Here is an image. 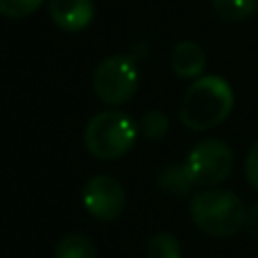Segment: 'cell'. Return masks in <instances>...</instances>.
<instances>
[{
    "label": "cell",
    "instance_id": "obj_1",
    "mask_svg": "<svg viewBox=\"0 0 258 258\" xmlns=\"http://www.w3.org/2000/svg\"><path fill=\"white\" fill-rule=\"evenodd\" d=\"M233 109V89L220 75H202L190 84L179 107V118L190 132L222 125Z\"/></svg>",
    "mask_w": 258,
    "mask_h": 258
},
{
    "label": "cell",
    "instance_id": "obj_2",
    "mask_svg": "<svg viewBox=\"0 0 258 258\" xmlns=\"http://www.w3.org/2000/svg\"><path fill=\"white\" fill-rule=\"evenodd\" d=\"M190 218L192 224L206 236L229 238L245 229L247 206L236 192L209 188L190 202Z\"/></svg>",
    "mask_w": 258,
    "mask_h": 258
},
{
    "label": "cell",
    "instance_id": "obj_3",
    "mask_svg": "<svg viewBox=\"0 0 258 258\" xmlns=\"http://www.w3.org/2000/svg\"><path fill=\"white\" fill-rule=\"evenodd\" d=\"M138 127L120 111H100L84 129V147L102 161L125 156L136 143Z\"/></svg>",
    "mask_w": 258,
    "mask_h": 258
},
{
    "label": "cell",
    "instance_id": "obj_4",
    "mask_svg": "<svg viewBox=\"0 0 258 258\" xmlns=\"http://www.w3.org/2000/svg\"><path fill=\"white\" fill-rule=\"evenodd\" d=\"M138 89V68L127 54H111L102 59L93 73V91L104 104H125Z\"/></svg>",
    "mask_w": 258,
    "mask_h": 258
},
{
    "label": "cell",
    "instance_id": "obj_5",
    "mask_svg": "<svg viewBox=\"0 0 258 258\" xmlns=\"http://www.w3.org/2000/svg\"><path fill=\"white\" fill-rule=\"evenodd\" d=\"M186 168L195 186L215 188L227 181L233 170V152L220 138H204L200 141L186 159Z\"/></svg>",
    "mask_w": 258,
    "mask_h": 258
},
{
    "label": "cell",
    "instance_id": "obj_6",
    "mask_svg": "<svg viewBox=\"0 0 258 258\" xmlns=\"http://www.w3.org/2000/svg\"><path fill=\"white\" fill-rule=\"evenodd\" d=\"M84 209L100 222H113L125 211V190L118 179L109 174L91 177L82 192Z\"/></svg>",
    "mask_w": 258,
    "mask_h": 258
},
{
    "label": "cell",
    "instance_id": "obj_7",
    "mask_svg": "<svg viewBox=\"0 0 258 258\" xmlns=\"http://www.w3.org/2000/svg\"><path fill=\"white\" fill-rule=\"evenodd\" d=\"M50 18L66 32H80L91 25L95 16L93 0H48Z\"/></svg>",
    "mask_w": 258,
    "mask_h": 258
},
{
    "label": "cell",
    "instance_id": "obj_8",
    "mask_svg": "<svg viewBox=\"0 0 258 258\" xmlns=\"http://www.w3.org/2000/svg\"><path fill=\"white\" fill-rule=\"evenodd\" d=\"M170 66L183 80H197L206 68V54L195 41H181L172 48Z\"/></svg>",
    "mask_w": 258,
    "mask_h": 258
},
{
    "label": "cell",
    "instance_id": "obj_9",
    "mask_svg": "<svg viewBox=\"0 0 258 258\" xmlns=\"http://www.w3.org/2000/svg\"><path fill=\"white\" fill-rule=\"evenodd\" d=\"M54 258H98V249L84 233H66L57 242Z\"/></svg>",
    "mask_w": 258,
    "mask_h": 258
},
{
    "label": "cell",
    "instance_id": "obj_10",
    "mask_svg": "<svg viewBox=\"0 0 258 258\" xmlns=\"http://www.w3.org/2000/svg\"><path fill=\"white\" fill-rule=\"evenodd\" d=\"M213 9L222 21L240 23L258 12V0H213Z\"/></svg>",
    "mask_w": 258,
    "mask_h": 258
},
{
    "label": "cell",
    "instance_id": "obj_11",
    "mask_svg": "<svg viewBox=\"0 0 258 258\" xmlns=\"http://www.w3.org/2000/svg\"><path fill=\"white\" fill-rule=\"evenodd\" d=\"M192 186H195V183H192L186 163L168 165V168H163L159 174V188H163V190H168V192H174V195H186Z\"/></svg>",
    "mask_w": 258,
    "mask_h": 258
},
{
    "label": "cell",
    "instance_id": "obj_12",
    "mask_svg": "<svg viewBox=\"0 0 258 258\" xmlns=\"http://www.w3.org/2000/svg\"><path fill=\"white\" fill-rule=\"evenodd\" d=\"M147 258H181V242L172 233H154L147 240Z\"/></svg>",
    "mask_w": 258,
    "mask_h": 258
},
{
    "label": "cell",
    "instance_id": "obj_13",
    "mask_svg": "<svg viewBox=\"0 0 258 258\" xmlns=\"http://www.w3.org/2000/svg\"><path fill=\"white\" fill-rule=\"evenodd\" d=\"M170 129V120L163 111H145L141 116V122H138V132L143 134L150 141H159L168 134Z\"/></svg>",
    "mask_w": 258,
    "mask_h": 258
},
{
    "label": "cell",
    "instance_id": "obj_14",
    "mask_svg": "<svg viewBox=\"0 0 258 258\" xmlns=\"http://www.w3.org/2000/svg\"><path fill=\"white\" fill-rule=\"evenodd\" d=\"M43 3L45 0H0V14L5 18L18 21V18L32 16Z\"/></svg>",
    "mask_w": 258,
    "mask_h": 258
},
{
    "label": "cell",
    "instance_id": "obj_15",
    "mask_svg": "<svg viewBox=\"0 0 258 258\" xmlns=\"http://www.w3.org/2000/svg\"><path fill=\"white\" fill-rule=\"evenodd\" d=\"M245 174L249 179L251 188L258 192V141L251 145L249 154H247V161H245Z\"/></svg>",
    "mask_w": 258,
    "mask_h": 258
},
{
    "label": "cell",
    "instance_id": "obj_16",
    "mask_svg": "<svg viewBox=\"0 0 258 258\" xmlns=\"http://www.w3.org/2000/svg\"><path fill=\"white\" fill-rule=\"evenodd\" d=\"M245 229L249 231L251 238H256V240H258V202H256V204H251L249 209H247Z\"/></svg>",
    "mask_w": 258,
    "mask_h": 258
}]
</instances>
